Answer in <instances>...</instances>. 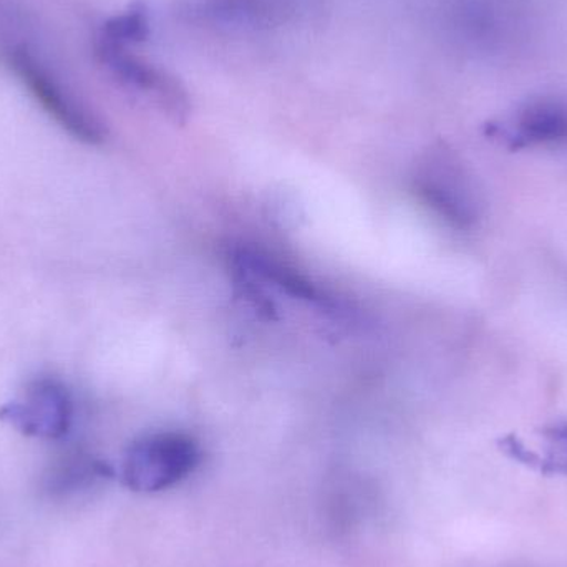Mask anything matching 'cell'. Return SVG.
<instances>
[{
	"instance_id": "1",
	"label": "cell",
	"mask_w": 567,
	"mask_h": 567,
	"mask_svg": "<svg viewBox=\"0 0 567 567\" xmlns=\"http://www.w3.org/2000/svg\"><path fill=\"white\" fill-rule=\"evenodd\" d=\"M3 59L33 100L69 135L86 145L103 143L106 130L99 116L63 83L42 55L29 45L13 43L3 50Z\"/></svg>"
},
{
	"instance_id": "2",
	"label": "cell",
	"mask_w": 567,
	"mask_h": 567,
	"mask_svg": "<svg viewBox=\"0 0 567 567\" xmlns=\"http://www.w3.org/2000/svg\"><path fill=\"white\" fill-rule=\"evenodd\" d=\"M416 196L455 228H470L480 216V196L468 169L449 146L433 145L413 166Z\"/></svg>"
},
{
	"instance_id": "3",
	"label": "cell",
	"mask_w": 567,
	"mask_h": 567,
	"mask_svg": "<svg viewBox=\"0 0 567 567\" xmlns=\"http://www.w3.org/2000/svg\"><path fill=\"white\" fill-rule=\"evenodd\" d=\"M202 449L192 435L155 432L136 439L123 456V483L133 492L158 493L195 473Z\"/></svg>"
},
{
	"instance_id": "4",
	"label": "cell",
	"mask_w": 567,
	"mask_h": 567,
	"mask_svg": "<svg viewBox=\"0 0 567 567\" xmlns=\"http://www.w3.org/2000/svg\"><path fill=\"white\" fill-rule=\"evenodd\" d=\"M73 413L69 386L55 377H39L0 409V420L22 435L59 440L69 433Z\"/></svg>"
},
{
	"instance_id": "5",
	"label": "cell",
	"mask_w": 567,
	"mask_h": 567,
	"mask_svg": "<svg viewBox=\"0 0 567 567\" xmlns=\"http://www.w3.org/2000/svg\"><path fill=\"white\" fill-rule=\"evenodd\" d=\"M96 53L116 79L132 89L152 95L176 122L186 120L189 113V99L175 76H169L168 73L155 69L150 63L130 55L126 47L99 40Z\"/></svg>"
},
{
	"instance_id": "6",
	"label": "cell",
	"mask_w": 567,
	"mask_h": 567,
	"mask_svg": "<svg viewBox=\"0 0 567 567\" xmlns=\"http://www.w3.org/2000/svg\"><path fill=\"white\" fill-rule=\"evenodd\" d=\"M229 265L235 279H243L261 287H276L293 299L306 300L310 303L330 306V299L312 281L300 275L296 268L276 258L258 246L239 245L229 249Z\"/></svg>"
},
{
	"instance_id": "7",
	"label": "cell",
	"mask_w": 567,
	"mask_h": 567,
	"mask_svg": "<svg viewBox=\"0 0 567 567\" xmlns=\"http://www.w3.org/2000/svg\"><path fill=\"white\" fill-rule=\"evenodd\" d=\"M492 128L515 148L563 145L567 143V99L538 96L528 100L509 118Z\"/></svg>"
},
{
	"instance_id": "8",
	"label": "cell",
	"mask_w": 567,
	"mask_h": 567,
	"mask_svg": "<svg viewBox=\"0 0 567 567\" xmlns=\"http://www.w3.org/2000/svg\"><path fill=\"white\" fill-rule=\"evenodd\" d=\"M112 475V468L106 463L85 455V453H73L60 460L50 473V488L53 489H79L92 485L95 480L106 478Z\"/></svg>"
},
{
	"instance_id": "9",
	"label": "cell",
	"mask_w": 567,
	"mask_h": 567,
	"mask_svg": "<svg viewBox=\"0 0 567 567\" xmlns=\"http://www.w3.org/2000/svg\"><path fill=\"white\" fill-rule=\"evenodd\" d=\"M148 35V17L143 7L135 6L128 12L109 20L100 32L99 40L126 47Z\"/></svg>"
}]
</instances>
